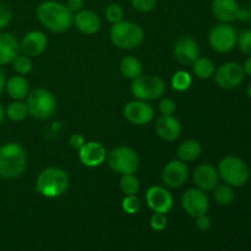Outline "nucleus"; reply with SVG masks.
<instances>
[{
  "mask_svg": "<svg viewBox=\"0 0 251 251\" xmlns=\"http://www.w3.org/2000/svg\"><path fill=\"white\" fill-rule=\"evenodd\" d=\"M38 21L47 29L61 33L74 25V14L65 4L56 0H46L38 5L36 10Z\"/></svg>",
  "mask_w": 251,
  "mask_h": 251,
  "instance_id": "1",
  "label": "nucleus"
},
{
  "mask_svg": "<svg viewBox=\"0 0 251 251\" xmlns=\"http://www.w3.org/2000/svg\"><path fill=\"white\" fill-rule=\"evenodd\" d=\"M27 164L26 151L16 142L0 146V178L15 179L24 173Z\"/></svg>",
  "mask_w": 251,
  "mask_h": 251,
  "instance_id": "2",
  "label": "nucleus"
},
{
  "mask_svg": "<svg viewBox=\"0 0 251 251\" xmlns=\"http://www.w3.org/2000/svg\"><path fill=\"white\" fill-rule=\"evenodd\" d=\"M69 188V176L65 171L56 167H48L39 173L36 181L37 193L47 199L63 195Z\"/></svg>",
  "mask_w": 251,
  "mask_h": 251,
  "instance_id": "3",
  "label": "nucleus"
},
{
  "mask_svg": "<svg viewBox=\"0 0 251 251\" xmlns=\"http://www.w3.org/2000/svg\"><path fill=\"white\" fill-rule=\"evenodd\" d=\"M144 38V29L135 22L123 20L110 28V41L119 49L130 50L137 48L142 44Z\"/></svg>",
  "mask_w": 251,
  "mask_h": 251,
  "instance_id": "4",
  "label": "nucleus"
},
{
  "mask_svg": "<svg viewBox=\"0 0 251 251\" xmlns=\"http://www.w3.org/2000/svg\"><path fill=\"white\" fill-rule=\"evenodd\" d=\"M218 176L225 184L232 188H240L248 183L250 178V171L248 164L237 156H226L218 164Z\"/></svg>",
  "mask_w": 251,
  "mask_h": 251,
  "instance_id": "5",
  "label": "nucleus"
},
{
  "mask_svg": "<svg viewBox=\"0 0 251 251\" xmlns=\"http://www.w3.org/2000/svg\"><path fill=\"white\" fill-rule=\"evenodd\" d=\"M28 114L36 119H48L56 109V100L53 93L46 88H36L26 97Z\"/></svg>",
  "mask_w": 251,
  "mask_h": 251,
  "instance_id": "6",
  "label": "nucleus"
},
{
  "mask_svg": "<svg viewBox=\"0 0 251 251\" xmlns=\"http://www.w3.org/2000/svg\"><path fill=\"white\" fill-rule=\"evenodd\" d=\"M166 92L164 81L156 75H140L131 82V93L136 100H156Z\"/></svg>",
  "mask_w": 251,
  "mask_h": 251,
  "instance_id": "7",
  "label": "nucleus"
},
{
  "mask_svg": "<svg viewBox=\"0 0 251 251\" xmlns=\"http://www.w3.org/2000/svg\"><path fill=\"white\" fill-rule=\"evenodd\" d=\"M107 162L113 172L122 176L134 174L140 166L139 154L135 150L127 146H119L113 149L107 154Z\"/></svg>",
  "mask_w": 251,
  "mask_h": 251,
  "instance_id": "8",
  "label": "nucleus"
},
{
  "mask_svg": "<svg viewBox=\"0 0 251 251\" xmlns=\"http://www.w3.org/2000/svg\"><path fill=\"white\" fill-rule=\"evenodd\" d=\"M237 41L238 34L234 27L223 22L213 26L208 34L211 48L218 53H228L233 50L237 46Z\"/></svg>",
  "mask_w": 251,
  "mask_h": 251,
  "instance_id": "9",
  "label": "nucleus"
},
{
  "mask_svg": "<svg viewBox=\"0 0 251 251\" xmlns=\"http://www.w3.org/2000/svg\"><path fill=\"white\" fill-rule=\"evenodd\" d=\"M244 70L240 64L235 61H228L222 64L217 71H215V81L223 90H234L244 80Z\"/></svg>",
  "mask_w": 251,
  "mask_h": 251,
  "instance_id": "10",
  "label": "nucleus"
},
{
  "mask_svg": "<svg viewBox=\"0 0 251 251\" xmlns=\"http://www.w3.org/2000/svg\"><path fill=\"white\" fill-rule=\"evenodd\" d=\"M181 207L191 217L206 215L210 208V201L205 191L198 188L188 189L181 196Z\"/></svg>",
  "mask_w": 251,
  "mask_h": 251,
  "instance_id": "11",
  "label": "nucleus"
},
{
  "mask_svg": "<svg viewBox=\"0 0 251 251\" xmlns=\"http://www.w3.org/2000/svg\"><path fill=\"white\" fill-rule=\"evenodd\" d=\"M189 176V168L185 162L180 159H174L162 171V181L166 186L172 189H178L186 183Z\"/></svg>",
  "mask_w": 251,
  "mask_h": 251,
  "instance_id": "12",
  "label": "nucleus"
},
{
  "mask_svg": "<svg viewBox=\"0 0 251 251\" xmlns=\"http://www.w3.org/2000/svg\"><path fill=\"white\" fill-rule=\"evenodd\" d=\"M147 206L153 212L168 213L173 207V196L166 188L159 185L151 186L146 191Z\"/></svg>",
  "mask_w": 251,
  "mask_h": 251,
  "instance_id": "13",
  "label": "nucleus"
},
{
  "mask_svg": "<svg viewBox=\"0 0 251 251\" xmlns=\"http://www.w3.org/2000/svg\"><path fill=\"white\" fill-rule=\"evenodd\" d=\"M154 110L150 103L145 100H132L124 108V117L127 122L135 125L149 124L153 119Z\"/></svg>",
  "mask_w": 251,
  "mask_h": 251,
  "instance_id": "14",
  "label": "nucleus"
},
{
  "mask_svg": "<svg viewBox=\"0 0 251 251\" xmlns=\"http://www.w3.org/2000/svg\"><path fill=\"white\" fill-rule=\"evenodd\" d=\"M173 54L180 64L193 65L194 61L200 56V48L193 37L184 36L174 43Z\"/></svg>",
  "mask_w": 251,
  "mask_h": 251,
  "instance_id": "15",
  "label": "nucleus"
},
{
  "mask_svg": "<svg viewBox=\"0 0 251 251\" xmlns=\"http://www.w3.org/2000/svg\"><path fill=\"white\" fill-rule=\"evenodd\" d=\"M105 147L100 142L88 141L83 144V146L78 150V158L81 163L86 167H98L107 158Z\"/></svg>",
  "mask_w": 251,
  "mask_h": 251,
  "instance_id": "16",
  "label": "nucleus"
},
{
  "mask_svg": "<svg viewBox=\"0 0 251 251\" xmlns=\"http://www.w3.org/2000/svg\"><path fill=\"white\" fill-rule=\"evenodd\" d=\"M48 46L46 34L41 31H31L22 38L20 43V51L27 56H38L43 53Z\"/></svg>",
  "mask_w": 251,
  "mask_h": 251,
  "instance_id": "17",
  "label": "nucleus"
},
{
  "mask_svg": "<svg viewBox=\"0 0 251 251\" xmlns=\"http://www.w3.org/2000/svg\"><path fill=\"white\" fill-rule=\"evenodd\" d=\"M218 179L217 169L208 163L200 164L194 171V183L202 191H212L218 185Z\"/></svg>",
  "mask_w": 251,
  "mask_h": 251,
  "instance_id": "18",
  "label": "nucleus"
},
{
  "mask_svg": "<svg viewBox=\"0 0 251 251\" xmlns=\"http://www.w3.org/2000/svg\"><path fill=\"white\" fill-rule=\"evenodd\" d=\"M211 11L218 21L229 24L238 20L240 6L237 0H213L211 4Z\"/></svg>",
  "mask_w": 251,
  "mask_h": 251,
  "instance_id": "19",
  "label": "nucleus"
},
{
  "mask_svg": "<svg viewBox=\"0 0 251 251\" xmlns=\"http://www.w3.org/2000/svg\"><path fill=\"white\" fill-rule=\"evenodd\" d=\"M156 132L164 141H176L181 134V125L179 120L172 115H161L156 120Z\"/></svg>",
  "mask_w": 251,
  "mask_h": 251,
  "instance_id": "20",
  "label": "nucleus"
},
{
  "mask_svg": "<svg viewBox=\"0 0 251 251\" xmlns=\"http://www.w3.org/2000/svg\"><path fill=\"white\" fill-rule=\"evenodd\" d=\"M74 25L83 34H95L100 28V19L95 11L82 9L74 15Z\"/></svg>",
  "mask_w": 251,
  "mask_h": 251,
  "instance_id": "21",
  "label": "nucleus"
},
{
  "mask_svg": "<svg viewBox=\"0 0 251 251\" xmlns=\"http://www.w3.org/2000/svg\"><path fill=\"white\" fill-rule=\"evenodd\" d=\"M20 54V43L11 33L0 32V65L12 63Z\"/></svg>",
  "mask_w": 251,
  "mask_h": 251,
  "instance_id": "22",
  "label": "nucleus"
},
{
  "mask_svg": "<svg viewBox=\"0 0 251 251\" xmlns=\"http://www.w3.org/2000/svg\"><path fill=\"white\" fill-rule=\"evenodd\" d=\"M5 91L14 100H22L29 93L28 81L22 75L11 76L5 83Z\"/></svg>",
  "mask_w": 251,
  "mask_h": 251,
  "instance_id": "23",
  "label": "nucleus"
},
{
  "mask_svg": "<svg viewBox=\"0 0 251 251\" xmlns=\"http://www.w3.org/2000/svg\"><path fill=\"white\" fill-rule=\"evenodd\" d=\"M201 151V145L196 140H186L183 144L179 145L178 151V158L183 162H194L200 157Z\"/></svg>",
  "mask_w": 251,
  "mask_h": 251,
  "instance_id": "24",
  "label": "nucleus"
},
{
  "mask_svg": "<svg viewBox=\"0 0 251 251\" xmlns=\"http://www.w3.org/2000/svg\"><path fill=\"white\" fill-rule=\"evenodd\" d=\"M120 71H122L123 76H125L129 80H135L142 75V64L135 56H125L120 61Z\"/></svg>",
  "mask_w": 251,
  "mask_h": 251,
  "instance_id": "25",
  "label": "nucleus"
},
{
  "mask_svg": "<svg viewBox=\"0 0 251 251\" xmlns=\"http://www.w3.org/2000/svg\"><path fill=\"white\" fill-rule=\"evenodd\" d=\"M193 71L199 78L206 80V78L212 77L213 74H215V64L208 58H200L199 56L193 63Z\"/></svg>",
  "mask_w": 251,
  "mask_h": 251,
  "instance_id": "26",
  "label": "nucleus"
},
{
  "mask_svg": "<svg viewBox=\"0 0 251 251\" xmlns=\"http://www.w3.org/2000/svg\"><path fill=\"white\" fill-rule=\"evenodd\" d=\"M213 198H215L216 202L218 205L229 206L234 201L235 195L232 186L227 185V184H222V185H217L213 189Z\"/></svg>",
  "mask_w": 251,
  "mask_h": 251,
  "instance_id": "27",
  "label": "nucleus"
},
{
  "mask_svg": "<svg viewBox=\"0 0 251 251\" xmlns=\"http://www.w3.org/2000/svg\"><path fill=\"white\" fill-rule=\"evenodd\" d=\"M5 114L12 122H21L28 114L26 103H24L22 100H14L6 107Z\"/></svg>",
  "mask_w": 251,
  "mask_h": 251,
  "instance_id": "28",
  "label": "nucleus"
},
{
  "mask_svg": "<svg viewBox=\"0 0 251 251\" xmlns=\"http://www.w3.org/2000/svg\"><path fill=\"white\" fill-rule=\"evenodd\" d=\"M119 186L125 195H136L140 189V180L134 174H124L120 178Z\"/></svg>",
  "mask_w": 251,
  "mask_h": 251,
  "instance_id": "29",
  "label": "nucleus"
},
{
  "mask_svg": "<svg viewBox=\"0 0 251 251\" xmlns=\"http://www.w3.org/2000/svg\"><path fill=\"white\" fill-rule=\"evenodd\" d=\"M172 87L173 90L178 91V92H183L186 91L191 86V76L190 74L186 73V71L180 70L176 71V74L172 77Z\"/></svg>",
  "mask_w": 251,
  "mask_h": 251,
  "instance_id": "30",
  "label": "nucleus"
},
{
  "mask_svg": "<svg viewBox=\"0 0 251 251\" xmlns=\"http://www.w3.org/2000/svg\"><path fill=\"white\" fill-rule=\"evenodd\" d=\"M12 68L19 75H27L32 70V61L27 55H17L12 60Z\"/></svg>",
  "mask_w": 251,
  "mask_h": 251,
  "instance_id": "31",
  "label": "nucleus"
},
{
  "mask_svg": "<svg viewBox=\"0 0 251 251\" xmlns=\"http://www.w3.org/2000/svg\"><path fill=\"white\" fill-rule=\"evenodd\" d=\"M104 15L107 21L110 22L112 25H114L123 21V19H124V10H123V7L120 6L119 4L113 2V4H109L105 7Z\"/></svg>",
  "mask_w": 251,
  "mask_h": 251,
  "instance_id": "32",
  "label": "nucleus"
},
{
  "mask_svg": "<svg viewBox=\"0 0 251 251\" xmlns=\"http://www.w3.org/2000/svg\"><path fill=\"white\" fill-rule=\"evenodd\" d=\"M122 208L127 215H135L141 208V201L136 195H125L122 201Z\"/></svg>",
  "mask_w": 251,
  "mask_h": 251,
  "instance_id": "33",
  "label": "nucleus"
},
{
  "mask_svg": "<svg viewBox=\"0 0 251 251\" xmlns=\"http://www.w3.org/2000/svg\"><path fill=\"white\" fill-rule=\"evenodd\" d=\"M238 47L247 55H251V29H245L238 36Z\"/></svg>",
  "mask_w": 251,
  "mask_h": 251,
  "instance_id": "34",
  "label": "nucleus"
},
{
  "mask_svg": "<svg viewBox=\"0 0 251 251\" xmlns=\"http://www.w3.org/2000/svg\"><path fill=\"white\" fill-rule=\"evenodd\" d=\"M167 223H168V221H167L166 213L154 212L150 220V226H151L152 229L157 230V232L163 230L167 227Z\"/></svg>",
  "mask_w": 251,
  "mask_h": 251,
  "instance_id": "35",
  "label": "nucleus"
},
{
  "mask_svg": "<svg viewBox=\"0 0 251 251\" xmlns=\"http://www.w3.org/2000/svg\"><path fill=\"white\" fill-rule=\"evenodd\" d=\"M132 7L139 12H150L154 9L157 0H130Z\"/></svg>",
  "mask_w": 251,
  "mask_h": 251,
  "instance_id": "36",
  "label": "nucleus"
},
{
  "mask_svg": "<svg viewBox=\"0 0 251 251\" xmlns=\"http://www.w3.org/2000/svg\"><path fill=\"white\" fill-rule=\"evenodd\" d=\"M12 14L11 10L7 5L1 4L0 2V29H4L5 27H7L11 22Z\"/></svg>",
  "mask_w": 251,
  "mask_h": 251,
  "instance_id": "37",
  "label": "nucleus"
},
{
  "mask_svg": "<svg viewBox=\"0 0 251 251\" xmlns=\"http://www.w3.org/2000/svg\"><path fill=\"white\" fill-rule=\"evenodd\" d=\"M176 102L171 98H163L158 104V109L162 115H172L176 112Z\"/></svg>",
  "mask_w": 251,
  "mask_h": 251,
  "instance_id": "38",
  "label": "nucleus"
},
{
  "mask_svg": "<svg viewBox=\"0 0 251 251\" xmlns=\"http://www.w3.org/2000/svg\"><path fill=\"white\" fill-rule=\"evenodd\" d=\"M211 226H212V221H211V218L208 217L207 213L196 217V227H198L200 230H202V232H206V230L210 229Z\"/></svg>",
  "mask_w": 251,
  "mask_h": 251,
  "instance_id": "39",
  "label": "nucleus"
},
{
  "mask_svg": "<svg viewBox=\"0 0 251 251\" xmlns=\"http://www.w3.org/2000/svg\"><path fill=\"white\" fill-rule=\"evenodd\" d=\"M85 142V137L80 134L71 135L70 139H69V145H70V147H73L74 150H80Z\"/></svg>",
  "mask_w": 251,
  "mask_h": 251,
  "instance_id": "40",
  "label": "nucleus"
},
{
  "mask_svg": "<svg viewBox=\"0 0 251 251\" xmlns=\"http://www.w3.org/2000/svg\"><path fill=\"white\" fill-rule=\"evenodd\" d=\"M65 5L73 14H76V12H78L80 10L83 9L85 0H68Z\"/></svg>",
  "mask_w": 251,
  "mask_h": 251,
  "instance_id": "41",
  "label": "nucleus"
},
{
  "mask_svg": "<svg viewBox=\"0 0 251 251\" xmlns=\"http://www.w3.org/2000/svg\"><path fill=\"white\" fill-rule=\"evenodd\" d=\"M5 83H6V76H5L4 70L0 68V96H1L2 91L5 90Z\"/></svg>",
  "mask_w": 251,
  "mask_h": 251,
  "instance_id": "42",
  "label": "nucleus"
},
{
  "mask_svg": "<svg viewBox=\"0 0 251 251\" xmlns=\"http://www.w3.org/2000/svg\"><path fill=\"white\" fill-rule=\"evenodd\" d=\"M243 70L247 75L251 76V55H249V58L244 61V65H243Z\"/></svg>",
  "mask_w": 251,
  "mask_h": 251,
  "instance_id": "43",
  "label": "nucleus"
},
{
  "mask_svg": "<svg viewBox=\"0 0 251 251\" xmlns=\"http://www.w3.org/2000/svg\"><path fill=\"white\" fill-rule=\"evenodd\" d=\"M250 19V12L247 11V10H242L239 11V16H238V20H242V21H247V20Z\"/></svg>",
  "mask_w": 251,
  "mask_h": 251,
  "instance_id": "44",
  "label": "nucleus"
},
{
  "mask_svg": "<svg viewBox=\"0 0 251 251\" xmlns=\"http://www.w3.org/2000/svg\"><path fill=\"white\" fill-rule=\"evenodd\" d=\"M5 117H6V114H5V109H4V107L1 105V103H0V125L4 123Z\"/></svg>",
  "mask_w": 251,
  "mask_h": 251,
  "instance_id": "45",
  "label": "nucleus"
},
{
  "mask_svg": "<svg viewBox=\"0 0 251 251\" xmlns=\"http://www.w3.org/2000/svg\"><path fill=\"white\" fill-rule=\"evenodd\" d=\"M247 93L248 96H249V98L251 100V82L248 85V88H247Z\"/></svg>",
  "mask_w": 251,
  "mask_h": 251,
  "instance_id": "46",
  "label": "nucleus"
}]
</instances>
